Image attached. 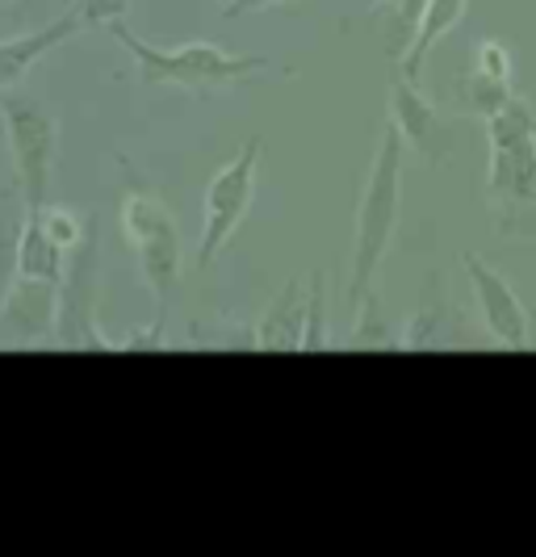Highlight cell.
<instances>
[{"label":"cell","instance_id":"6da1fadb","mask_svg":"<svg viewBox=\"0 0 536 557\" xmlns=\"http://www.w3.org/2000/svg\"><path fill=\"white\" fill-rule=\"evenodd\" d=\"M486 201L495 235L508 244L536 239V113L524 97H511L486 117Z\"/></svg>","mask_w":536,"mask_h":557},{"label":"cell","instance_id":"7a4b0ae2","mask_svg":"<svg viewBox=\"0 0 536 557\" xmlns=\"http://www.w3.org/2000/svg\"><path fill=\"white\" fill-rule=\"evenodd\" d=\"M402 160H407V143L395 126H382L377 151L369 160L361 201H357V223H352V251H348V310L357 307L373 289V281L382 273L390 244L398 235V210H402Z\"/></svg>","mask_w":536,"mask_h":557},{"label":"cell","instance_id":"3957f363","mask_svg":"<svg viewBox=\"0 0 536 557\" xmlns=\"http://www.w3.org/2000/svg\"><path fill=\"white\" fill-rule=\"evenodd\" d=\"M110 34L126 47V55L135 59L139 81L151 88H180V92H214L230 88L273 72V63L264 55H244V51H226L219 42H180V47H155L139 38L126 22H113Z\"/></svg>","mask_w":536,"mask_h":557},{"label":"cell","instance_id":"277c9868","mask_svg":"<svg viewBox=\"0 0 536 557\" xmlns=\"http://www.w3.org/2000/svg\"><path fill=\"white\" fill-rule=\"evenodd\" d=\"M122 226L130 251L139 260L142 285L155 302V323H169V307L180 289V269H185V244L172 210L147 189H130L122 197Z\"/></svg>","mask_w":536,"mask_h":557},{"label":"cell","instance_id":"5b68a950","mask_svg":"<svg viewBox=\"0 0 536 557\" xmlns=\"http://www.w3.org/2000/svg\"><path fill=\"white\" fill-rule=\"evenodd\" d=\"M0 122H4V139H9V156L17 168V194L26 210H42L47 206V189H51V168H55V143L59 122L38 97H29L22 88L0 92Z\"/></svg>","mask_w":536,"mask_h":557},{"label":"cell","instance_id":"8992f818","mask_svg":"<svg viewBox=\"0 0 536 557\" xmlns=\"http://www.w3.org/2000/svg\"><path fill=\"white\" fill-rule=\"evenodd\" d=\"M260 147L264 139L252 135V139L239 147L235 160H226L210 185H205V201H201V239H198V264L201 273L214 269V260L223 256V248L235 239V231L244 226V219L252 214L255 201V181H260Z\"/></svg>","mask_w":536,"mask_h":557},{"label":"cell","instance_id":"52a82bcc","mask_svg":"<svg viewBox=\"0 0 536 557\" xmlns=\"http://www.w3.org/2000/svg\"><path fill=\"white\" fill-rule=\"evenodd\" d=\"M97 226L88 223L85 239L67 251V273L55 298V344L67 352H117L97 323Z\"/></svg>","mask_w":536,"mask_h":557},{"label":"cell","instance_id":"ba28073f","mask_svg":"<svg viewBox=\"0 0 536 557\" xmlns=\"http://www.w3.org/2000/svg\"><path fill=\"white\" fill-rule=\"evenodd\" d=\"M386 122L402 135L407 151L420 156L424 164H449L452 160L457 131H452L449 117L415 88V81H407V76L390 81V117Z\"/></svg>","mask_w":536,"mask_h":557},{"label":"cell","instance_id":"9c48e42d","mask_svg":"<svg viewBox=\"0 0 536 557\" xmlns=\"http://www.w3.org/2000/svg\"><path fill=\"white\" fill-rule=\"evenodd\" d=\"M461 264H465V277H470V289H474V307H478L486 335L495 344L511 348V352H524L528 348V307L520 302L515 285L474 251H465Z\"/></svg>","mask_w":536,"mask_h":557},{"label":"cell","instance_id":"30bf717a","mask_svg":"<svg viewBox=\"0 0 536 557\" xmlns=\"http://www.w3.org/2000/svg\"><path fill=\"white\" fill-rule=\"evenodd\" d=\"M67 273V248L42 223V210H26V223L17 235V289L59 294Z\"/></svg>","mask_w":536,"mask_h":557},{"label":"cell","instance_id":"8fae6325","mask_svg":"<svg viewBox=\"0 0 536 557\" xmlns=\"http://www.w3.org/2000/svg\"><path fill=\"white\" fill-rule=\"evenodd\" d=\"M457 344H465V327H461V319L449 302L445 277L432 273L420 307L411 310V319L402 327V348L420 352V348H457Z\"/></svg>","mask_w":536,"mask_h":557},{"label":"cell","instance_id":"7c38bea8","mask_svg":"<svg viewBox=\"0 0 536 557\" xmlns=\"http://www.w3.org/2000/svg\"><path fill=\"white\" fill-rule=\"evenodd\" d=\"M85 22H80V13H76V4L55 17L51 26L34 29V34H22V38H9V42H0V92H9V88H22L29 72H34V63L42 55H51L55 47H63L72 34H80Z\"/></svg>","mask_w":536,"mask_h":557},{"label":"cell","instance_id":"4fadbf2b","mask_svg":"<svg viewBox=\"0 0 536 557\" xmlns=\"http://www.w3.org/2000/svg\"><path fill=\"white\" fill-rule=\"evenodd\" d=\"M302 335H307V289H302V281H285L282 294L269 302V310L252 327V348L302 352Z\"/></svg>","mask_w":536,"mask_h":557},{"label":"cell","instance_id":"5bb4252c","mask_svg":"<svg viewBox=\"0 0 536 557\" xmlns=\"http://www.w3.org/2000/svg\"><path fill=\"white\" fill-rule=\"evenodd\" d=\"M465 4H470V0H427L424 13H420V26H415V38H411V47L398 59L407 81H420V76H424V63L432 59L436 42L449 38L452 29L461 26Z\"/></svg>","mask_w":536,"mask_h":557},{"label":"cell","instance_id":"9a60e30c","mask_svg":"<svg viewBox=\"0 0 536 557\" xmlns=\"http://www.w3.org/2000/svg\"><path fill=\"white\" fill-rule=\"evenodd\" d=\"M352 314H357V323L348 332V348H377V352L402 348V332H395V323L386 319V310H382L373 289L352 307Z\"/></svg>","mask_w":536,"mask_h":557},{"label":"cell","instance_id":"2e32d148","mask_svg":"<svg viewBox=\"0 0 536 557\" xmlns=\"http://www.w3.org/2000/svg\"><path fill=\"white\" fill-rule=\"evenodd\" d=\"M511 97H515V92H511L508 81H490V76L478 72L474 63H470V72L457 76V101H461L470 113H478V117H495Z\"/></svg>","mask_w":536,"mask_h":557},{"label":"cell","instance_id":"e0dca14e","mask_svg":"<svg viewBox=\"0 0 536 557\" xmlns=\"http://www.w3.org/2000/svg\"><path fill=\"white\" fill-rule=\"evenodd\" d=\"M323 302H327V285H323V273L314 269L311 285H307V335H302V348H307V352L327 344V314H323Z\"/></svg>","mask_w":536,"mask_h":557},{"label":"cell","instance_id":"ac0fdd59","mask_svg":"<svg viewBox=\"0 0 536 557\" xmlns=\"http://www.w3.org/2000/svg\"><path fill=\"white\" fill-rule=\"evenodd\" d=\"M474 67L486 72L490 81H508L511 84V51L508 42H495V38H486L478 51H474Z\"/></svg>","mask_w":536,"mask_h":557},{"label":"cell","instance_id":"d6986e66","mask_svg":"<svg viewBox=\"0 0 536 557\" xmlns=\"http://www.w3.org/2000/svg\"><path fill=\"white\" fill-rule=\"evenodd\" d=\"M126 9H130V0H76V13L85 26L110 29L113 22H126Z\"/></svg>","mask_w":536,"mask_h":557},{"label":"cell","instance_id":"ffe728a7","mask_svg":"<svg viewBox=\"0 0 536 557\" xmlns=\"http://www.w3.org/2000/svg\"><path fill=\"white\" fill-rule=\"evenodd\" d=\"M282 4H302V0H226L223 17H244V13H260V9H282Z\"/></svg>","mask_w":536,"mask_h":557},{"label":"cell","instance_id":"44dd1931","mask_svg":"<svg viewBox=\"0 0 536 557\" xmlns=\"http://www.w3.org/2000/svg\"><path fill=\"white\" fill-rule=\"evenodd\" d=\"M369 4H373V9H382V4H386V0H369Z\"/></svg>","mask_w":536,"mask_h":557},{"label":"cell","instance_id":"7402d4cb","mask_svg":"<svg viewBox=\"0 0 536 557\" xmlns=\"http://www.w3.org/2000/svg\"><path fill=\"white\" fill-rule=\"evenodd\" d=\"M0 4H13V0H0Z\"/></svg>","mask_w":536,"mask_h":557},{"label":"cell","instance_id":"603a6c76","mask_svg":"<svg viewBox=\"0 0 536 557\" xmlns=\"http://www.w3.org/2000/svg\"><path fill=\"white\" fill-rule=\"evenodd\" d=\"M223 4H226V0H223Z\"/></svg>","mask_w":536,"mask_h":557}]
</instances>
